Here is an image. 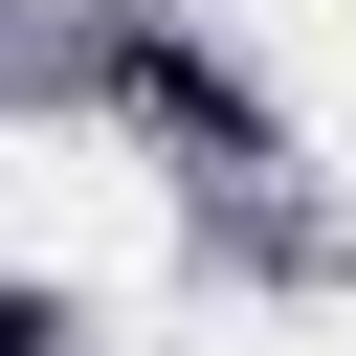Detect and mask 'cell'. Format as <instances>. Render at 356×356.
Masks as SVG:
<instances>
[{"instance_id": "6da1fadb", "label": "cell", "mask_w": 356, "mask_h": 356, "mask_svg": "<svg viewBox=\"0 0 356 356\" xmlns=\"http://www.w3.org/2000/svg\"><path fill=\"white\" fill-rule=\"evenodd\" d=\"M111 89H134L156 134H222V156H245V89H222L200 44H156V22H111Z\"/></svg>"}, {"instance_id": "7a4b0ae2", "label": "cell", "mask_w": 356, "mask_h": 356, "mask_svg": "<svg viewBox=\"0 0 356 356\" xmlns=\"http://www.w3.org/2000/svg\"><path fill=\"white\" fill-rule=\"evenodd\" d=\"M0 356H67V312H44V289H0Z\"/></svg>"}]
</instances>
